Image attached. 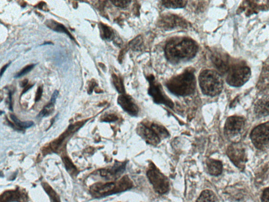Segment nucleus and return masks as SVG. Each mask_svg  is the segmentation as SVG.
I'll return each instance as SVG.
<instances>
[{
	"instance_id": "25",
	"label": "nucleus",
	"mask_w": 269,
	"mask_h": 202,
	"mask_svg": "<svg viewBox=\"0 0 269 202\" xmlns=\"http://www.w3.org/2000/svg\"><path fill=\"white\" fill-rule=\"evenodd\" d=\"M11 118L16 126L22 129L29 128L34 125V123L32 121H21L13 114L11 115Z\"/></svg>"
},
{
	"instance_id": "20",
	"label": "nucleus",
	"mask_w": 269,
	"mask_h": 202,
	"mask_svg": "<svg viewBox=\"0 0 269 202\" xmlns=\"http://www.w3.org/2000/svg\"><path fill=\"white\" fill-rule=\"evenodd\" d=\"M101 37L103 39L111 41L114 39L115 35L112 30L108 26L103 23H100Z\"/></svg>"
},
{
	"instance_id": "1",
	"label": "nucleus",
	"mask_w": 269,
	"mask_h": 202,
	"mask_svg": "<svg viewBox=\"0 0 269 202\" xmlns=\"http://www.w3.org/2000/svg\"><path fill=\"white\" fill-rule=\"evenodd\" d=\"M196 43L192 39L181 38L168 42L164 49L166 57L172 64H178L193 59L198 51Z\"/></svg>"
},
{
	"instance_id": "19",
	"label": "nucleus",
	"mask_w": 269,
	"mask_h": 202,
	"mask_svg": "<svg viewBox=\"0 0 269 202\" xmlns=\"http://www.w3.org/2000/svg\"><path fill=\"white\" fill-rule=\"evenodd\" d=\"M126 164L124 163H118L115 165L111 170H102L101 174L102 177H108V175H115L123 172L125 170Z\"/></svg>"
},
{
	"instance_id": "18",
	"label": "nucleus",
	"mask_w": 269,
	"mask_h": 202,
	"mask_svg": "<svg viewBox=\"0 0 269 202\" xmlns=\"http://www.w3.org/2000/svg\"><path fill=\"white\" fill-rule=\"evenodd\" d=\"M208 172L213 176H218L222 171V163L217 160H209L207 162Z\"/></svg>"
},
{
	"instance_id": "8",
	"label": "nucleus",
	"mask_w": 269,
	"mask_h": 202,
	"mask_svg": "<svg viewBox=\"0 0 269 202\" xmlns=\"http://www.w3.org/2000/svg\"><path fill=\"white\" fill-rule=\"evenodd\" d=\"M251 138L258 148L263 150L269 147V122L255 128L251 133Z\"/></svg>"
},
{
	"instance_id": "31",
	"label": "nucleus",
	"mask_w": 269,
	"mask_h": 202,
	"mask_svg": "<svg viewBox=\"0 0 269 202\" xmlns=\"http://www.w3.org/2000/svg\"><path fill=\"white\" fill-rule=\"evenodd\" d=\"M262 200V202H269V188L264 192Z\"/></svg>"
},
{
	"instance_id": "37",
	"label": "nucleus",
	"mask_w": 269,
	"mask_h": 202,
	"mask_svg": "<svg viewBox=\"0 0 269 202\" xmlns=\"http://www.w3.org/2000/svg\"><path fill=\"white\" fill-rule=\"evenodd\" d=\"M12 93L11 92H10L9 95H8V96H9L10 109L11 111L13 110L12 104Z\"/></svg>"
},
{
	"instance_id": "4",
	"label": "nucleus",
	"mask_w": 269,
	"mask_h": 202,
	"mask_svg": "<svg viewBox=\"0 0 269 202\" xmlns=\"http://www.w3.org/2000/svg\"><path fill=\"white\" fill-rule=\"evenodd\" d=\"M133 183L128 177H124L117 183L109 182L105 184L94 185L92 190L95 194L107 196L131 189Z\"/></svg>"
},
{
	"instance_id": "22",
	"label": "nucleus",
	"mask_w": 269,
	"mask_h": 202,
	"mask_svg": "<svg viewBox=\"0 0 269 202\" xmlns=\"http://www.w3.org/2000/svg\"><path fill=\"white\" fill-rule=\"evenodd\" d=\"M196 202H216L215 196L212 191L205 190L201 193Z\"/></svg>"
},
{
	"instance_id": "17",
	"label": "nucleus",
	"mask_w": 269,
	"mask_h": 202,
	"mask_svg": "<svg viewBox=\"0 0 269 202\" xmlns=\"http://www.w3.org/2000/svg\"><path fill=\"white\" fill-rule=\"evenodd\" d=\"M46 24L50 29L58 33L66 34L70 39L74 40V38L72 36V34L68 31L64 25L52 20H47Z\"/></svg>"
},
{
	"instance_id": "35",
	"label": "nucleus",
	"mask_w": 269,
	"mask_h": 202,
	"mask_svg": "<svg viewBox=\"0 0 269 202\" xmlns=\"http://www.w3.org/2000/svg\"><path fill=\"white\" fill-rule=\"evenodd\" d=\"M11 65V63H8L6 65H5L4 66H3L1 69V77H2L3 76V74H4V73L5 72V71H6V69L7 68V67H9V66Z\"/></svg>"
},
{
	"instance_id": "15",
	"label": "nucleus",
	"mask_w": 269,
	"mask_h": 202,
	"mask_svg": "<svg viewBox=\"0 0 269 202\" xmlns=\"http://www.w3.org/2000/svg\"><path fill=\"white\" fill-rule=\"evenodd\" d=\"M255 112L259 117L269 115V95L263 96L257 101L255 106Z\"/></svg>"
},
{
	"instance_id": "39",
	"label": "nucleus",
	"mask_w": 269,
	"mask_h": 202,
	"mask_svg": "<svg viewBox=\"0 0 269 202\" xmlns=\"http://www.w3.org/2000/svg\"><path fill=\"white\" fill-rule=\"evenodd\" d=\"M51 44H52L51 42H47L43 44V46L46 45H51Z\"/></svg>"
},
{
	"instance_id": "13",
	"label": "nucleus",
	"mask_w": 269,
	"mask_h": 202,
	"mask_svg": "<svg viewBox=\"0 0 269 202\" xmlns=\"http://www.w3.org/2000/svg\"><path fill=\"white\" fill-rule=\"evenodd\" d=\"M121 108L132 116H136L139 112L137 105L131 96L123 94L119 96L117 100Z\"/></svg>"
},
{
	"instance_id": "14",
	"label": "nucleus",
	"mask_w": 269,
	"mask_h": 202,
	"mask_svg": "<svg viewBox=\"0 0 269 202\" xmlns=\"http://www.w3.org/2000/svg\"><path fill=\"white\" fill-rule=\"evenodd\" d=\"M27 196L20 191H8L2 195L1 202H26L27 201Z\"/></svg>"
},
{
	"instance_id": "6",
	"label": "nucleus",
	"mask_w": 269,
	"mask_h": 202,
	"mask_svg": "<svg viewBox=\"0 0 269 202\" xmlns=\"http://www.w3.org/2000/svg\"><path fill=\"white\" fill-rule=\"evenodd\" d=\"M147 176L155 190L159 194H165L169 191L170 188L169 180L155 167H152L147 171Z\"/></svg>"
},
{
	"instance_id": "3",
	"label": "nucleus",
	"mask_w": 269,
	"mask_h": 202,
	"mask_svg": "<svg viewBox=\"0 0 269 202\" xmlns=\"http://www.w3.org/2000/svg\"><path fill=\"white\" fill-rule=\"evenodd\" d=\"M199 84L204 94L210 96L219 94L223 89V82L219 73L211 69L203 71L199 77Z\"/></svg>"
},
{
	"instance_id": "2",
	"label": "nucleus",
	"mask_w": 269,
	"mask_h": 202,
	"mask_svg": "<svg viewBox=\"0 0 269 202\" xmlns=\"http://www.w3.org/2000/svg\"><path fill=\"white\" fill-rule=\"evenodd\" d=\"M196 77L194 72L187 70L183 73L170 79L166 86L170 92L177 96L192 94L196 88Z\"/></svg>"
},
{
	"instance_id": "34",
	"label": "nucleus",
	"mask_w": 269,
	"mask_h": 202,
	"mask_svg": "<svg viewBox=\"0 0 269 202\" xmlns=\"http://www.w3.org/2000/svg\"><path fill=\"white\" fill-rule=\"evenodd\" d=\"M58 94H59L58 91L57 90H55L54 92V94H52L50 102L55 104V103L56 102V99L57 98V96L58 95Z\"/></svg>"
},
{
	"instance_id": "24",
	"label": "nucleus",
	"mask_w": 269,
	"mask_h": 202,
	"mask_svg": "<svg viewBox=\"0 0 269 202\" xmlns=\"http://www.w3.org/2000/svg\"><path fill=\"white\" fill-rule=\"evenodd\" d=\"M112 82L115 87L117 91L121 94H125V87L124 85L123 79L116 74L112 76Z\"/></svg>"
},
{
	"instance_id": "23",
	"label": "nucleus",
	"mask_w": 269,
	"mask_h": 202,
	"mask_svg": "<svg viewBox=\"0 0 269 202\" xmlns=\"http://www.w3.org/2000/svg\"><path fill=\"white\" fill-rule=\"evenodd\" d=\"M42 185L49 197L51 202H61L57 193L48 183H43Z\"/></svg>"
},
{
	"instance_id": "32",
	"label": "nucleus",
	"mask_w": 269,
	"mask_h": 202,
	"mask_svg": "<svg viewBox=\"0 0 269 202\" xmlns=\"http://www.w3.org/2000/svg\"><path fill=\"white\" fill-rule=\"evenodd\" d=\"M42 93H43V87L39 86L38 87V89L36 93V100H35L36 102H38L40 100L42 97Z\"/></svg>"
},
{
	"instance_id": "12",
	"label": "nucleus",
	"mask_w": 269,
	"mask_h": 202,
	"mask_svg": "<svg viewBox=\"0 0 269 202\" xmlns=\"http://www.w3.org/2000/svg\"><path fill=\"white\" fill-rule=\"evenodd\" d=\"M245 125L244 119L239 117L229 118L224 126L225 134L228 135L233 136L240 133Z\"/></svg>"
},
{
	"instance_id": "27",
	"label": "nucleus",
	"mask_w": 269,
	"mask_h": 202,
	"mask_svg": "<svg viewBox=\"0 0 269 202\" xmlns=\"http://www.w3.org/2000/svg\"><path fill=\"white\" fill-rule=\"evenodd\" d=\"M63 162L67 171L71 174H75L77 172L76 167L71 162V160L67 157L63 158Z\"/></svg>"
},
{
	"instance_id": "26",
	"label": "nucleus",
	"mask_w": 269,
	"mask_h": 202,
	"mask_svg": "<svg viewBox=\"0 0 269 202\" xmlns=\"http://www.w3.org/2000/svg\"><path fill=\"white\" fill-rule=\"evenodd\" d=\"M143 45V39L141 36L137 37L130 42L129 46L134 51H140Z\"/></svg>"
},
{
	"instance_id": "36",
	"label": "nucleus",
	"mask_w": 269,
	"mask_h": 202,
	"mask_svg": "<svg viewBox=\"0 0 269 202\" xmlns=\"http://www.w3.org/2000/svg\"><path fill=\"white\" fill-rule=\"evenodd\" d=\"M34 84H32V85L29 84L27 86H25L22 92V95H23V94L25 93L28 91H29L31 88H32V87L34 86Z\"/></svg>"
},
{
	"instance_id": "16",
	"label": "nucleus",
	"mask_w": 269,
	"mask_h": 202,
	"mask_svg": "<svg viewBox=\"0 0 269 202\" xmlns=\"http://www.w3.org/2000/svg\"><path fill=\"white\" fill-rule=\"evenodd\" d=\"M212 60L215 67L220 72H228L229 68L227 59L220 54H214L212 56Z\"/></svg>"
},
{
	"instance_id": "38",
	"label": "nucleus",
	"mask_w": 269,
	"mask_h": 202,
	"mask_svg": "<svg viewBox=\"0 0 269 202\" xmlns=\"http://www.w3.org/2000/svg\"><path fill=\"white\" fill-rule=\"evenodd\" d=\"M28 80L27 79H26V80H23L21 83V86L22 87H25V86H27L28 84Z\"/></svg>"
},
{
	"instance_id": "7",
	"label": "nucleus",
	"mask_w": 269,
	"mask_h": 202,
	"mask_svg": "<svg viewBox=\"0 0 269 202\" xmlns=\"http://www.w3.org/2000/svg\"><path fill=\"white\" fill-rule=\"evenodd\" d=\"M147 80L150 83L149 94L153 98L154 101L158 104H162L172 108L173 103L164 93L161 86L156 82L153 75L147 77Z\"/></svg>"
},
{
	"instance_id": "11",
	"label": "nucleus",
	"mask_w": 269,
	"mask_h": 202,
	"mask_svg": "<svg viewBox=\"0 0 269 202\" xmlns=\"http://www.w3.org/2000/svg\"><path fill=\"white\" fill-rule=\"evenodd\" d=\"M227 155L231 161L239 169L244 168L246 158L244 149L239 144L230 145L227 150Z\"/></svg>"
},
{
	"instance_id": "29",
	"label": "nucleus",
	"mask_w": 269,
	"mask_h": 202,
	"mask_svg": "<svg viewBox=\"0 0 269 202\" xmlns=\"http://www.w3.org/2000/svg\"><path fill=\"white\" fill-rule=\"evenodd\" d=\"M111 2L114 5L121 8H124L129 5L131 1H112Z\"/></svg>"
},
{
	"instance_id": "10",
	"label": "nucleus",
	"mask_w": 269,
	"mask_h": 202,
	"mask_svg": "<svg viewBox=\"0 0 269 202\" xmlns=\"http://www.w3.org/2000/svg\"><path fill=\"white\" fill-rule=\"evenodd\" d=\"M158 26L162 29L170 30L177 27L185 28L187 23L179 16L167 14L160 17L158 21Z\"/></svg>"
},
{
	"instance_id": "9",
	"label": "nucleus",
	"mask_w": 269,
	"mask_h": 202,
	"mask_svg": "<svg viewBox=\"0 0 269 202\" xmlns=\"http://www.w3.org/2000/svg\"><path fill=\"white\" fill-rule=\"evenodd\" d=\"M137 133L149 144L157 145L161 141V139L156 134L150 123H142L139 125L137 128Z\"/></svg>"
},
{
	"instance_id": "5",
	"label": "nucleus",
	"mask_w": 269,
	"mask_h": 202,
	"mask_svg": "<svg viewBox=\"0 0 269 202\" xmlns=\"http://www.w3.org/2000/svg\"><path fill=\"white\" fill-rule=\"evenodd\" d=\"M227 82L234 87H240L247 83L251 76V70L244 65H236L229 68Z\"/></svg>"
},
{
	"instance_id": "30",
	"label": "nucleus",
	"mask_w": 269,
	"mask_h": 202,
	"mask_svg": "<svg viewBox=\"0 0 269 202\" xmlns=\"http://www.w3.org/2000/svg\"><path fill=\"white\" fill-rule=\"evenodd\" d=\"M118 118L114 114H108V115L106 116L103 120L104 122H113L117 120Z\"/></svg>"
},
{
	"instance_id": "28",
	"label": "nucleus",
	"mask_w": 269,
	"mask_h": 202,
	"mask_svg": "<svg viewBox=\"0 0 269 202\" xmlns=\"http://www.w3.org/2000/svg\"><path fill=\"white\" fill-rule=\"evenodd\" d=\"M36 65L32 64L30 65H28L27 66H26L24 67L21 71L17 73L14 76L15 78H20L22 76H23L24 75L28 74L30 71H32L33 68L36 66Z\"/></svg>"
},
{
	"instance_id": "21",
	"label": "nucleus",
	"mask_w": 269,
	"mask_h": 202,
	"mask_svg": "<svg viewBox=\"0 0 269 202\" xmlns=\"http://www.w3.org/2000/svg\"><path fill=\"white\" fill-rule=\"evenodd\" d=\"M161 2L167 8H178L184 7L188 2L185 0H165Z\"/></svg>"
},
{
	"instance_id": "33",
	"label": "nucleus",
	"mask_w": 269,
	"mask_h": 202,
	"mask_svg": "<svg viewBox=\"0 0 269 202\" xmlns=\"http://www.w3.org/2000/svg\"><path fill=\"white\" fill-rule=\"evenodd\" d=\"M97 83L95 81H92L91 83L89 84V89H88V93L91 94L93 91V89L95 88V87L97 86Z\"/></svg>"
}]
</instances>
